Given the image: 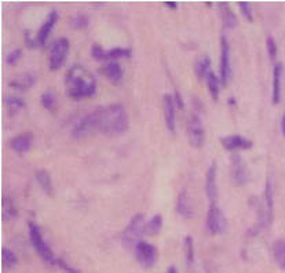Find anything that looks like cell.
<instances>
[{
  "label": "cell",
  "mask_w": 285,
  "mask_h": 273,
  "mask_svg": "<svg viewBox=\"0 0 285 273\" xmlns=\"http://www.w3.org/2000/svg\"><path fill=\"white\" fill-rule=\"evenodd\" d=\"M91 113L95 131L106 134H121L128 130V115L123 104L99 107Z\"/></svg>",
  "instance_id": "1"
},
{
  "label": "cell",
  "mask_w": 285,
  "mask_h": 273,
  "mask_svg": "<svg viewBox=\"0 0 285 273\" xmlns=\"http://www.w3.org/2000/svg\"><path fill=\"white\" fill-rule=\"evenodd\" d=\"M65 86L69 97L80 100L94 94L96 90V79L86 66L75 64L66 72Z\"/></svg>",
  "instance_id": "2"
},
{
  "label": "cell",
  "mask_w": 285,
  "mask_h": 273,
  "mask_svg": "<svg viewBox=\"0 0 285 273\" xmlns=\"http://www.w3.org/2000/svg\"><path fill=\"white\" fill-rule=\"evenodd\" d=\"M28 229H29L30 243L33 246V249L37 251V254L42 257L44 261L48 262V264L57 265V257L54 256L53 250L50 249V246L46 243L40 228L36 225L35 222H29V224H28Z\"/></svg>",
  "instance_id": "3"
},
{
  "label": "cell",
  "mask_w": 285,
  "mask_h": 273,
  "mask_svg": "<svg viewBox=\"0 0 285 273\" xmlns=\"http://www.w3.org/2000/svg\"><path fill=\"white\" fill-rule=\"evenodd\" d=\"M145 215L142 213L135 214L125 226V229L121 233V240L127 247H135L139 240H142L141 236L145 233Z\"/></svg>",
  "instance_id": "4"
},
{
  "label": "cell",
  "mask_w": 285,
  "mask_h": 273,
  "mask_svg": "<svg viewBox=\"0 0 285 273\" xmlns=\"http://www.w3.org/2000/svg\"><path fill=\"white\" fill-rule=\"evenodd\" d=\"M69 39L65 36H61L55 39L50 46V54H48V66L50 69H58L64 64L68 51H69Z\"/></svg>",
  "instance_id": "5"
},
{
  "label": "cell",
  "mask_w": 285,
  "mask_h": 273,
  "mask_svg": "<svg viewBox=\"0 0 285 273\" xmlns=\"http://www.w3.org/2000/svg\"><path fill=\"white\" fill-rule=\"evenodd\" d=\"M186 131H188V138L189 142L194 146V148H200L204 143V138H205V131H204V126L201 123V119L197 113H191L188 119V125H186Z\"/></svg>",
  "instance_id": "6"
},
{
  "label": "cell",
  "mask_w": 285,
  "mask_h": 273,
  "mask_svg": "<svg viewBox=\"0 0 285 273\" xmlns=\"http://www.w3.org/2000/svg\"><path fill=\"white\" fill-rule=\"evenodd\" d=\"M207 229L212 235H218L226 231L227 228V220H226L225 214L218 206L211 204L207 211V220H205Z\"/></svg>",
  "instance_id": "7"
},
{
  "label": "cell",
  "mask_w": 285,
  "mask_h": 273,
  "mask_svg": "<svg viewBox=\"0 0 285 273\" xmlns=\"http://www.w3.org/2000/svg\"><path fill=\"white\" fill-rule=\"evenodd\" d=\"M135 250V257L143 268H152L157 261V249L146 240H139Z\"/></svg>",
  "instance_id": "8"
},
{
  "label": "cell",
  "mask_w": 285,
  "mask_h": 273,
  "mask_svg": "<svg viewBox=\"0 0 285 273\" xmlns=\"http://www.w3.org/2000/svg\"><path fill=\"white\" fill-rule=\"evenodd\" d=\"M58 15H60V14H58L57 10H51V11L48 12L46 19L43 21V24L40 25V28L37 30L36 37L35 39H32V42H29L30 47H40V46H44V44H46V40H47L50 32H51V29L54 28L55 22L58 21Z\"/></svg>",
  "instance_id": "9"
},
{
  "label": "cell",
  "mask_w": 285,
  "mask_h": 273,
  "mask_svg": "<svg viewBox=\"0 0 285 273\" xmlns=\"http://www.w3.org/2000/svg\"><path fill=\"white\" fill-rule=\"evenodd\" d=\"M230 175H232V181L236 185L247 184V181L250 178V171H248L247 163L236 152L230 157Z\"/></svg>",
  "instance_id": "10"
},
{
  "label": "cell",
  "mask_w": 285,
  "mask_h": 273,
  "mask_svg": "<svg viewBox=\"0 0 285 273\" xmlns=\"http://www.w3.org/2000/svg\"><path fill=\"white\" fill-rule=\"evenodd\" d=\"M220 82L225 86L232 77V64H230V46L225 35L220 36Z\"/></svg>",
  "instance_id": "11"
},
{
  "label": "cell",
  "mask_w": 285,
  "mask_h": 273,
  "mask_svg": "<svg viewBox=\"0 0 285 273\" xmlns=\"http://www.w3.org/2000/svg\"><path fill=\"white\" fill-rule=\"evenodd\" d=\"M32 143H33V134H32V131H22V133H19L15 136H12L11 139H10V142H8V146L14 152H17V153H25V152L29 150Z\"/></svg>",
  "instance_id": "12"
},
{
  "label": "cell",
  "mask_w": 285,
  "mask_h": 273,
  "mask_svg": "<svg viewBox=\"0 0 285 273\" xmlns=\"http://www.w3.org/2000/svg\"><path fill=\"white\" fill-rule=\"evenodd\" d=\"M205 195L211 204H215L218 197V186H216V161H212L208 167L205 174Z\"/></svg>",
  "instance_id": "13"
},
{
  "label": "cell",
  "mask_w": 285,
  "mask_h": 273,
  "mask_svg": "<svg viewBox=\"0 0 285 273\" xmlns=\"http://www.w3.org/2000/svg\"><path fill=\"white\" fill-rule=\"evenodd\" d=\"M220 142L226 149L236 150V149H250L252 148V141L240 136V134H232V136H226L220 138Z\"/></svg>",
  "instance_id": "14"
},
{
  "label": "cell",
  "mask_w": 285,
  "mask_h": 273,
  "mask_svg": "<svg viewBox=\"0 0 285 273\" xmlns=\"http://www.w3.org/2000/svg\"><path fill=\"white\" fill-rule=\"evenodd\" d=\"M163 109H164V119H166L167 129L171 131H175V101L171 94L163 95Z\"/></svg>",
  "instance_id": "15"
},
{
  "label": "cell",
  "mask_w": 285,
  "mask_h": 273,
  "mask_svg": "<svg viewBox=\"0 0 285 273\" xmlns=\"http://www.w3.org/2000/svg\"><path fill=\"white\" fill-rule=\"evenodd\" d=\"M101 73H103L113 83H120L123 80V76H124V69L119 62L107 61L106 64L101 66Z\"/></svg>",
  "instance_id": "16"
},
{
  "label": "cell",
  "mask_w": 285,
  "mask_h": 273,
  "mask_svg": "<svg viewBox=\"0 0 285 273\" xmlns=\"http://www.w3.org/2000/svg\"><path fill=\"white\" fill-rule=\"evenodd\" d=\"M177 213L181 214L182 217L190 218L193 215V202L190 199L189 192L184 189L178 195L177 199Z\"/></svg>",
  "instance_id": "17"
},
{
  "label": "cell",
  "mask_w": 285,
  "mask_h": 273,
  "mask_svg": "<svg viewBox=\"0 0 285 273\" xmlns=\"http://www.w3.org/2000/svg\"><path fill=\"white\" fill-rule=\"evenodd\" d=\"M36 82V77L33 73H30V72H24V73H21V75H18V76L12 77L11 80L8 82V86L12 87V89H17V90H28L29 87H32Z\"/></svg>",
  "instance_id": "18"
},
{
  "label": "cell",
  "mask_w": 285,
  "mask_h": 273,
  "mask_svg": "<svg viewBox=\"0 0 285 273\" xmlns=\"http://www.w3.org/2000/svg\"><path fill=\"white\" fill-rule=\"evenodd\" d=\"M219 12L220 18L223 21V24L227 26V28H234L238 22V18L236 15V12L233 11V8L230 7V4L227 1H219Z\"/></svg>",
  "instance_id": "19"
},
{
  "label": "cell",
  "mask_w": 285,
  "mask_h": 273,
  "mask_svg": "<svg viewBox=\"0 0 285 273\" xmlns=\"http://www.w3.org/2000/svg\"><path fill=\"white\" fill-rule=\"evenodd\" d=\"M281 76H283V64L276 62L273 66V91H272L273 104H279L281 100Z\"/></svg>",
  "instance_id": "20"
},
{
  "label": "cell",
  "mask_w": 285,
  "mask_h": 273,
  "mask_svg": "<svg viewBox=\"0 0 285 273\" xmlns=\"http://www.w3.org/2000/svg\"><path fill=\"white\" fill-rule=\"evenodd\" d=\"M35 177L36 181L40 185V188H42L46 193L51 195V193H53V181H51V177H50L47 170H44V168L36 170Z\"/></svg>",
  "instance_id": "21"
},
{
  "label": "cell",
  "mask_w": 285,
  "mask_h": 273,
  "mask_svg": "<svg viewBox=\"0 0 285 273\" xmlns=\"http://www.w3.org/2000/svg\"><path fill=\"white\" fill-rule=\"evenodd\" d=\"M209 66H211V57L207 55V54H204V55H201V57L196 61V64H194V73H196V76L198 77V79L207 77L208 72L211 71Z\"/></svg>",
  "instance_id": "22"
},
{
  "label": "cell",
  "mask_w": 285,
  "mask_h": 273,
  "mask_svg": "<svg viewBox=\"0 0 285 273\" xmlns=\"http://www.w3.org/2000/svg\"><path fill=\"white\" fill-rule=\"evenodd\" d=\"M207 86H208V90H209V94H211V97H212V100L214 101H216L218 98H219V87H220V79L218 76H216V73H215L214 71H209L208 72L207 75Z\"/></svg>",
  "instance_id": "23"
},
{
  "label": "cell",
  "mask_w": 285,
  "mask_h": 273,
  "mask_svg": "<svg viewBox=\"0 0 285 273\" xmlns=\"http://www.w3.org/2000/svg\"><path fill=\"white\" fill-rule=\"evenodd\" d=\"M1 217L3 220H12L17 217V207L14 206L11 197L3 196L1 200Z\"/></svg>",
  "instance_id": "24"
},
{
  "label": "cell",
  "mask_w": 285,
  "mask_h": 273,
  "mask_svg": "<svg viewBox=\"0 0 285 273\" xmlns=\"http://www.w3.org/2000/svg\"><path fill=\"white\" fill-rule=\"evenodd\" d=\"M273 256L281 269H285V239H280L273 246Z\"/></svg>",
  "instance_id": "25"
},
{
  "label": "cell",
  "mask_w": 285,
  "mask_h": 273,
  "mask_svg": "<svg viewBox=\"0 0 285 273\" xmlns=\"http://www.w3.org/2000/svg\"><path fill=\"white\" fill-rule=\"evenodd\" d=\"M161 226H163V217H161L160 214H156L146 222L145 233L146 235H157L160 232Z\"/></svg>",
  "instance_id": "26"
},
{
  "label": "cell",
  "mask_w": 285,
  "mask_h": 273,
  "mask_svg": "<svg viewBox=\"0 0 285 273\" xmlns=\"http://www.w3.org/2000/svg\"><path fill=\"white\" fill-rule=\"evenodd\" d=\"M4 104H6V107L8 108V111L11 113H17L18 111H21V109L25 108V100L21 98V97H17V95L6 97L4 98Z\"/></svg>",
  "instance_id": "27"
},
{
  "label": "cell",
  "mask_w": 285,
  "mask_h": 273,
  "mask_svg": "<svg viewBox=\"0 0 285 273\" xmlns=\"http://www.w3.org/2000/svg\"><path fill=\"white\" fill-rule=\"evenodd\" d=\"M1 264L6 269H11L12 267H15L18 264V258L15 256V253L12 250L3 247L1 249Z\"/></svg>",
  "instance_id": "28"
},
{
  "label": "cell",
  "mask_w": 285,
  "mask_h": 273,
  "mask_svg": "<svg viewBox=\"0 0 285 273\" xmlns=\"http://www.w3.org/2000/svg\"><path fill=\"white\" fill-rule=\"evenodd\" d=\"M184 249H185V261L188 265H193L194 262V243L191 236H185L184 239Z\"/></svg>",
  "instance_id": "29"
},
{
  "label": "cell",
  "mask_w": 285,
  "mask_h": 273,
  "mask_svg": "<svg viewBox=\"0 0 285 273\" xmlns=\"http://www.w3.org/2000/svg\"><path fill=\"white\" fill-rule=\"evenodd\" d=\"M42 100V105L47 111H54V108L57 105V97H55V93H54L51 89H47L40 97Z\"/></svg>",
  "instance_id": "30"
},
{
  "label": "cell",
  "mask_w": 285,
  "mask_h": 273,
  "mask_svg": "<svg viewBox=\"0 0 285 273\" xmlns=\"http://www.w3.org/2000/svg\"><path fill=\"white\" fill-rule=\"evenodd\" d=\"M131 54L130 48L124 47H113L110 50H106V60H116L120 57H128Z\"/></svg>",
  "instance_id": "31"
},
{
  "label": "cell",
  "mask_w": 285,
  "mask_h": 273,
  "mask_svg": "<svg viewBox=\"0 0 285 273\" xmlns=\"http://www.w3.org/2000/svg\"><path fill=\"white\" fill-rule=\"evenodd\" d=\"M69 24H71L72 28H84V26L89 25V17L84 12H76L69 19Z\"/></svg>",
  "instance_id": "32"
},
{
  "label": "cell",
  "mask_w": 285,
  "mask_h": 273,
  "mask_svg": "<svg viewBox=\"0 0 285 273\" xmlns=\"http://www.w3.org/2000/svg\"><path fill=\"white\" fill-rule=\"evenodd\" d=\"M91 54L95 60H106V50L102 47L101 44L94 43L93 47H91Z\"/></svg>",
  "instance_id": "33"
},
{
  "label": "cell",
  "mask_w": 285,
  "mask_h": 273,
  "mask_svg": "<svg viewBox=\"0 0 285 273\" xmlns=\"http://www.w3.org/2000/svg\"><path fill=\"white\" fill-rule=\"evenodd\" d=\"M266 46H268V53L269 55H270V58L274 60L276 55H277V43L274 40L273 36H268V39H266Z\"/></svg>",
  "instance_id": "34"
},
{
  "label": "cell",
  "mask_w": 285,
  "mask_h": 273,
  "mask_svg": "<svg viewBox=\"0 0 285 273\" xmlns=\"http://www.w3.org/2000/svg\"><path fill=\"white\" fill-rule=\"evenodd\" d=\"M238 6L241 8V12H243L244 15L247 17L248 21H252L254 19V15H252V8H251V4L248 1H240L238 3Z\"/></svg>",
  "instance_id": "35"
},
{
  "label": "cell",
  "mask_w": 285,
  "mask_h": 273,
  "mask_svg": "<svg viewBox=\"0 0 285 273\" xmlns=\"http://www.w3.org/2000/svg\"><path fill=\"white\" fill-rule=\"evenodd\" d=\"M21 55H22V50H21V48H14L11 53L7 55L6 61L10 65H14V64L21 58Z\"/></svg>",
  "instance_id": "36"
},
{
  "label": "cell",
  "mask_w": 285,
  "mask_h": 273,
  "mask_svg": "<svg viewBox=\"0 0 285 273\" xmlns=\"http://www.w3.org/2000/svg\"><path fill=\"white\" fill-rule=\"evenodd\" d=\"M57 265L62 268L66 273H82L79 269H76V268H72L71 265H68V264H66L64 260H61V258H57Z\"/></svg>",
  "instance_id": "37"
},
{
  "label": "cell",
  "mask_w": 285,
  "mask_h": 273,
  "mask_svg": "<svg viewBox=\"0 0 285 273\" xmlns=\"http://www.w3.org/2000/svg\"><path fill=\"white\" fill-rule=\"evenodd\" d=\"M174 101H175V105L179 108V109H184V98H182V95L179 93L178 90H175L174 91Z\"/></svg>",
  "instance_id": "38"
},
{
  "label": "cell",
  "mask_w": 285,
  "mask_h": 273,
  "mask_svg": "<svg viewBox=\"0 0 285 273\" xmlns=\"http://www.w3.org/2000/svg\"><path fill=\"white\" fill-rule=\"evenodd\" d=\"M166 6L170 7V8H177V7H178V3H177V1H166Z\"/></svg>",
  "instance_id": "39"
},
{
  "label": "cell",
  "mask_w": 285,
  "mask_h": 273,
  "mask_svg": "<svg viewBox=\"0 0 285 273\" xmlns=\"http://www.w3.org/2000/svg\"><path fill=\"white\" fill-rule=\"evenodd\" d=\"M281 131H283V134L285 136V113L283 115V118H281Z\"/></svg>",
  "instance_id": "40"
},
{
  "label": "cell",
  "mask_w": 285,
  "mask_h": 273,
  "mask_svg": "<svg viewBox=\"0 0 285 273\" xmlns=\"http://www.w3.org/2000/svg\"><path fill=\"white\" fill-rule=\"evenodd\" d=\"M166 273H178V269L175 267H170L168 269H167Z\"/></svg>",
  "instance_id": "41"
}]
</instances>
